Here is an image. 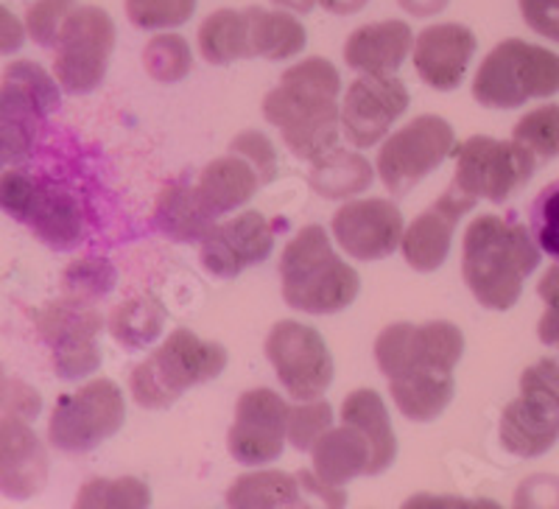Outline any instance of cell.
I'll list each match as a JSON object with an SVG mask.
<instances>
[{"mask_svg":"<svg viewBox=\"0 0 559 509\" xmlns=\"http://www.w3.org/2000/svg\"><path fill=\"white\" fill-rule=\"evenodd\" d=\"M218 218L204 208L197 182L174 179L159 191L154 204V227L177 244H202Z\"/></svg>","mask_w":559,"mask_h":509,"instance_id":"obj_26","label":"cell"},{"mask_svg":"<svg viewBox=\"0 0 559 509\" xmlns=\"http://www.w3.org/2000/svg\"><path fill=\"white\" fill-rule=\"evenodd\" d=\"M333 426V409L324 401H299L288 412V442L297 451H311L317 439Z\"/></svg>","mask_w":559,"mask_h":509,"instance_id":"obj_41","label":"cell"},{"mask_svg":"<svg viewBox=\"0 0 559 509\" xmlns=\"http://www.w3.org/2000/svg\"><path fill=\"white\" fill-rule=\"evenodd\" d=\"M115 286V267L107 258H79L62 274V297L79 303H96Z\"/></svg>","mask_w":559,"mask_h":509,"instance_id":"obj_36","label":"cell"},{"mask_svg":"<svg viewBox=\"0 0 559 509\" xmlns=\"http://www.w3.org/2000/svg\"><path fill=\"white\" fill-rule=\"evenodd\" d=\"M473 211L471 202H464L456 191L448 188L426 213H419L406 229H403L401 252L414 272H437L448 261L453 244V229L459 218Z\"/></svg>","mask_w":559,"mask_h":509,"instance_id":"obj_20","label":"cell"},{"mask_svg":"<svg viewBox=\"0 0 559 509\" xmlns=\"http://www.w3.org/2000/svg\"><path fill=\"white\" fill-rule=\"evenodd\" d=\"M112 51V17L98 7H76L53 48V76L70 96H87L107 76Z\"/></svg>","mask_w":559,"mask_h":509,"instance_id":"obj_11","label":"cell"},{"mask_svg":"<svg viewBox=\"0 0 559 509\" xmlns=\"http://www.w3.org/2000/svg\"><path fill=\"white\" fill-rule=\"evenodd\" d=\"M534 168L537 157L518 141H496L476 134L456 149L451 191H456L473 208L478 199L501 204L532 179Z\"/></svg>","mask_w":559,"mask_h":509,"instance_id":"obj_9","label":"cell"},{"mask_svg":"<svg viewBox=\"0 0 559 509\" xmlns=\"http://www.w3.org/2000/svg\"><path fill=\"white\" fill-rule=\"evenodd\" d=\"M554 93H559V57L523 39L498 43L473 79V98L489 109H515Z\"/></svg>","mask_w":559,"mask_h":509,"instance_id":"obj_5","label":"cell"},{"mask_svg":"<svg viewBox=\"0 0 559 509\" xmlns=\"http://www.w3.org/2000/svg\"><path fill=\"white\" fill-rule=\"evenodd\" d=\"M127 421L121 387L109 378H96L59 398L48 417V442L59 453L82 457L112 439Z\"/></svg>","mask_w":559,"mask_h":509,"instance_id":"obj_7","label":"cell"},{"mask_svg":"<svg viewBox=\"0 0 559 509\" xmlns=\"http://www.w3.org/2000/svg\"><path fill=\"white\" fill-rule=\"evenodd\" d=\"M109 333L127 351H143L163 336L166 328V308L152 297L127 299L123 306L109 313Z\"/></svg>","mask_w":559,"mask_h":509,"instance_id":"obj_32","label":"cell"},{"mask_svg":"<svg viewBox=\"0 0 559 509\" xmlns=\"http://www.w3.org/2000/svg\"><path fill=\"white\" fill-rule=\"evenodd\" d=\"M456 152L453 127L439 115H419L394 134H386L378 152V177L392 197H406L428 174Z\"/></svg>","mask_w":559,"mask_h":509,"instance_id":"obj_10","label":"cell"},{"mask_svg":"<svg viewBox=\"0 0 559 509\" xmlns=\"http://www.w3.org/2000/svg\"><path fill=\"white\" fill-rule=\"evenodd\" d=\"M414 48V34L403 20H383L356 28L344 43L347 68L369 76L394 73Z\"/></svg>","mask_w":559,"mask_h":509,"instance_id":"obj_23","label":"cell"},{"mask_svg":"<svg viewBox=\"0 0 559 509\" xmlns=\"http://www.w3.org/2000/svg\"><path fill=\"white\" fill-rule=\"evenodd\" d=\"M76 507L82 509H98V507H115V509H140L152 504V490L146 482H140L134 476H118V478H93L79 490Z\"/></svg>","mask_w":559,"mask_h":509,"instance_id":"obj_34","label":"cell"},{"mask_svg":"<svg viewBox=\"0 0 559 509\" xmlns=\"http://www.w3.org/2000/svg\"><path fill=\"white\" fill-rule=\"evenodd\" d=\"M26 23H20L17 14L0 3V57L17 54L23 43H26Z\"/></svg>","mask_w":559,"mask_h":509,"instance_id":"obj_46","label":"cell"},{"mask_svg":"<svg viewBox=\"0 0 559 509\" xmlns=\"http://www.w3.org/2000/svg\"><path fill=\"white\" fill-rule=\"evenodd\" d=\"M306 487L302 478L283 471H258L238 478L227 490V507L238 509H280L306 507Z\"/></svg>","mask_w":559,"mask_h":509,"instance_id":"obj_28","label":"cell"},{"mask_svg":"<svg viewBox=\"0 0 559 509\" xmlns=\"http://www.w3.org/2000/svg\"><path fill=\"white\" fill-rule=\"evenodd\" d=\"M408 109V90L392 73L361 79L347 87L342 102V134L349 146L372 149L386 141L392 123Z\"/></svg>","mask_w":559,"mask_h":509,"instance_id":"obj_15","label":"cell"},{"mask_svg":"<svg viewBox=\"0 0 559 509\" xmlns=\"http://www.w3.org/2000/svg\"><path fill=\"white\" fill-rule=\"evenodd\" d=\"M199 51L210 64H229L252 57L247 12L218 9L210 14L199 28Z\"/></svg>","mask_w":559,"mask_h":509,"instance_id":"obj_31","label":"cell"},{"mask_svg":"<svg viewBox=\"0 0 559 509\" xmlns=\"http://www.w3.org/2000/svg\"><path fill=\"white\" fill-rule=\"evenodd\" d=\"M342 76L333 62L311 57L288 68L263 102V118L280 129L299 159H317L338 146L342 134Z\"/></svg>","mask_w":559,"mask_h":509,"instance_id":"obj_1","label":"cell"},{"mask_svg":"<svg viewBox=\"0 0 559 509\" xmlns=\"http://www.w3.org/2000/svg\"><path fill=\"white\" fill-rule=\"evenodd\" d=\"M274 252V229L258 211H243L229 222L216 224L202 241V267L216 277H238L243 269L258 267Z\"/></svg>","mask_w":559,"mask_h":509,"instance_id":"obj_17","label":"cell"},{"mask_svg":"<svg viewBox=\"0 0 559 509\" xmlns=\"http://www.w3.org/2000/svg\"><path fill=\"white\" fill-rule=\"evenodd\" d=\"M197 12V0H127V17L143 32L179 28Z\"/></svg>","mask_w":559,"mask_h":509,"instance_id":"obj_38","label":"cell"},{"mask_svg":"<svg viewBox=\"0 0 559 509\" xmlns=\"http://www.w3.org/2000/svg\"><path fill=\"white\" fill-rule=\"evenodd\" d=\"M266 358L294 401H317L333 383L331 347L311 325L294 319L277 322L266 336Z\"/></svg>","mask_w":559,"mask_h":509,"instance_id":"obj_13","label":"cell"},{"mask_svg":"<svg viewBox=\"0 0 559 509\" xmlns=\"http://www.w3.org/2000/svg\"><path fill=\"white\" fill-rule=\"evenodd\" d=\"M559 439V358H540L521 376V392L501 414V446L534 459Z\"/></svg>","mask_w":559,"mask_h":509,"instance_id":"obj_8","label":"cell"},{"mask_svg":"<svg viewBox=\"0 0 559 509\" xmlns=\"http://www.w3.org/2000/svg\"><path fill=\"white\" fill-rule=\"evenodd\" d=\"M227 347L177 328L157 351L132 369L129 389L138 406L163 412L193 387L213 381L227 367Z\"/></svg>","mask_w":559,"mask_h":509,"instance_id":"obj_4","label":"cell"},{"mask_svg":"<svg viewBox=\"0 0 559 509\" xmlns=\"http://www.w3.org/2000/svg\"><path fill=\"white\" fill-rule=\"evenodd\" d=\"M12 387H14V378H9L3 364H0V414H7L9 398H12Z\"/></svg>","mask_w":559,"mask_h":509,"instance_id":"obj_50","label":"cell"},{"mask_svg":"<svg viewBox=\"0 0 559 509\" xmlns=\"http://www.w3.org/2000/svg\"><path fill=\"white\" fill-rule=\"evenodd\" d=\"M283 297L294 311L338 313L358 297V272L342 261L331 247V238L319 224L302 227L283 249L280 258Z\"/></svg>","mask_w":559,"mask_h":509,"instance_id":"obj_3","label":"cell"},{"mask_svg":"<svg viewBox=\"0 0 559 509\" xmlns=\"http://www.w3.org/2000/svg\"><path fill=\"white\" fill-rule=\"evenodd\" d=\"M342 423L356 426L372 448V467L369 476H378L386 467H392L397 457V439H394L392 421H389L386 403L376 389H356L349 392L342 403Z\"/></svg>","mask_w":559,"mask_h":509,"instance_id":"obj_27","label":"cell"},{"mask_svg":"<svg viewBox=\"0 0 559 509\" xmlns=\"http://www.w3.org/2000/svg\"><path fill=\"white\" fill-rule=\"evenodd\" d=\"M476 54V34L459 23L428 26L414 39V68L433 90H456Z\"/></svg>","mask_w":559,"mask_h":509,"instance_id":"obj_22","label":"cell"},{"mask_svg":"<svg viewBox=\"0 0 559 509\" xmlns=\"http://www.w3.org/2000/svg\"><path fill=\"white\" fill-rule=\"evenodd\" d=\"M319 3L333 14H356L367 7L369 0H319Z\"/></svg>","mask_w":559,"mask_h":509,"instance_id":"obj_48","label":"cell"},{"mask_svg":"<svg viewBox=\"0 0 559 509\" xmlns=\"http://www.w3.org/2000/svg\"><path fill=\"white\" fill-rule=\"evenodd\" d=\"M308 182L324 199H349L372 185V166L361 154L336 146L333 152L313 159Z\"/></svg>","mask_w":559,"mask_h":509,"instance_id":"obj_30","label":"cell"},{"mask_svg":"<svg viewBox=\"0 0 559 509\" xmlns=\"http://www.w3.org/2000/svg\"><path fill=\"white\" fill-rule=\"evenodd\" d=\"M288 412L292 406L272 389L243 392L236 403V421L227 434L233 459L247 467L274 462L288 439Z\"/></svg>","mask_w":559,"mask_h":509,"instance_id":"obj_14","label":"cell"},{"mask_svg":"<svg viewBox=\"0 0 559 509\" xmlns=\"http://www.w3.org/2000/svg\"><path fill=\"white\" fill-rule=\"evenodd\" d=\"M20 224H26L53 252H70L87 236L82 202L76 193H70L57 182H39V179L34 182L32 199L20 216Z\"/></svg>","mask_w":559,"mask_h":509,"instance_id":"obj_21","label":"cell"},{"mask_svg":"<svg viewBox=\"0 0 559 509\" xmlns=\"http://www.w3.org/2000/svg\"><path fill=\"white\" fill-rule=\"evenodd\" d=\"M389 392L403 417L414 423H431L451 406L456 381L453 378H408V381H389Z\"/></svg>","mask_w":559,"mask_h":509,"instance_id":"obj_33","label":"cell"},{"mask_svg":"<svg viewBox=\"0 0 559 509\" xmlns=\"http://www.w3.org/2000/svg\"><path fill=\"white\" fill-rule=\"evenodd\" d=\"M274 7L280 9H288V12H297V14H308L313 7H317L319 0H272Z\"/></svg>","mask_w":559,"mask_h":509,"instance_id":"obj_49","label":"cell"},{"mask_svg":"<svg viewBox=\"0 0 559 509\" xmlns=\"http://www.w3.org/2000/svg\"><path fill=\"white\" fill-rule=\"evenodd\" d=\"M258 188H263V182L252 163L233 152L227 157L207 163L197 177L199 197H202L204 208L216 218L227 216V213L252 202Z\"/></svg>","mask_w":559,"mask_h":509,"instance_id":"obj_24","label":"cell"},{"mask_svg":"<svg viewBox=\"0 0 559 509\" xmlns=\"http://www.w3.org/2000/svg\"><path fill=\"white\" fill-rule=\"evenodd\" d=\"M311 457L313 473L333 490H342L344 484L358 476H369L372 467L369 439L347 423L342 428H328L311 448Z\"/></svg>","mask_w":559,"mask_h":509,"instance_id":"obj_25","label":"cell"},{"mask_svg":"<svg viewBox=\"0 0 559 509\" xmlns=\"http://www.w3.org/2000/svg\"><path fill=\"white\" fill-rule=\"evenodd\" d=\"M397 3L414 17H431L448 7V0H397Z\"/></svg>","mask_w":559,"mask_h":509,"instance_id":"obj_47","label":"cell"},{"mask_svg":"<svg viewBox=\"0 0 559 509\" xmlns=\"http://www.w3.org/2000/svg\"><path fill=\"white\" fill-rule=\"evenodd\" d=\"M34 141H37V132L32 129L0 123V174L26 163L34 152Z\"/></svg>","mask_w":559,"mask_h":509,"instance_id":"obj_44","label":"cell"},{"mask_svg":"<svg viewBox=\"0 0 559 509\" xmlns=\"http://www.w3.org/2000/svg\"><path fill=\"white\" fill-rule=\"evenodd\" d=\"M464 356V333L453 322H394L376 339L378 369L389 381L408 378H453Z\"/></svg>","mask_w":559,"mask_h":509,"instance_id":"obj_6","label":"cell"},{"mask_svg":"<svg viewBox=\"0 0 559 509\" xmlns=\"http://www.w3.org/2000/svg\"><path fill=\"white\" fill-rule=\"evenodd\" d=\"M537 294L546 303V311L540 317V325H537V336L548 347H557L559 351V263H554L546 274L537 283Z\"/></svg>","mask_w":559,"mask_h":509,"instance_id":"obj_43","label":"cell"},{"mask_svg":"<svg viewBox=\"0 0 559 509\" xmlns=\"http://www.w3.org/2000/svg\"><path fill=\"white\" fill-rule=\"evenodd\" d=\"M48 451L32 423L0 414V493L12 501H28L48 482Z\"/></svg>","mask_w":559,"mask_h":509,"instance_id":"obj_18","label":"cell"},{"mask_svg":"<svg viewBox=\"0 0 559 509\" xmlns=\"http://www.w3.org/2000/svg\"><path fill=\"white\" fill-rule=\"evenodd\" d=\"M249 23V45H252V57L280 59L297 57L308 43V34L294 14L288 12H269V9H243Z\"/></svg>","mask_w":559,"mask_h":509,"instance_id":"obj_29","label":"cell"},{"mask_svg":"<svg viewBox=\"0 0 559 509\" xmlns=\"http://www.w3.org/2000/svg\"><path fill=\"white\" fill-rule=\"evenodd\" d=\"M76 7V0H34L26 9L28 37L43 48H57L59 34Z\"/></svg>","mask_w":559,"mask_h":509,"instance_id":"obj_39","label":"cell"},{"mask_svg":"<svg viewBox=\"0 0 559 509\" xmlns=\"http://www.w3.org/2000/svg\"><path fill=\"white\" fill-rule=\"evenodd\" d=\"M143 68L157 82H179L191 73L193 57L188 39L179 34H157L152 43L143 48Z\"/></svg>","mask_w":559,"mask_h":509,"instance_id":"obj_35","label":"cell"},{"mask_svg":"<svg viewBox=\"0 0 559 509\" xmlns=\"http://www.w3.org/2000/svg\"><path fill=\"white\" fill-rule=\"evenodd\" d=\"M333 238L356 261H381L403 241V216L389 199H356L333 216Z\"/></svg>","mask_w":559,"mask_h":509,"instance_id":"obj_16","label":"cell"},{"mask_svg":"<svg viewBox=\"0 0 559 509\" xmlns=\"http://www.w3.org/2000/svg\"><path fill=\"white\" fill-rule=\"evenodd\" d=\"M540 258L543 249L532 233L512 218L487 213L464 229V283L489 311H509L515 306L526 277L540 267Z\"/></svg>","mask_w":559,"mask_h":509,"instance_id":"obj_2","label":"cell"},{"mask_svg":"<svg viewBox=\"0 0 559 509\" xmlns=\"http://www.w3.org/2000/svg\"><path fill=\"white\" fill-rule=\"evenodd\" d=\"M59 87L62 84L57 76L45 73L43 64L28 59L7 64L0 79V123L39 132L45 118L62 104Z\"/></svg>","mask_w":559,"mask_h":509,"instance_id":"obj_19","label":"cell"},{"mask_svg":"<svg viewBox=\"0 0 559 509\" xmlns=\"http://www.w3.org/2000/svg\"><path fill=\"white\" fill-rule=\"evenodd\" d=\"M518 3L532 32L559 43V0H518Z\"/></svg>","mask_w":559,"mask_h":509,"instance_id":"obj_45","label":"cell"},{"mask_svg":"<svg viewBox=\"0 0 559 509\" xmlns=\"http://www.w3.org/2000/svg\"><path fill=\"white\" fill-rule=\"evenodd\" d=\"M104 331V319L90 303L62 297L48 303L37 313V333L51 351V367L62 381L96 372L102 364L98 333Z\"/></svg>","mask_w":559,"mask_h":509,"instance_id":"obj_12","label":"cell"},{"mask_svg":"<svg viewBox=\"0 0 559 509\" xmlns=\"http://www.w3.org/2000/svg\"><path fill=\"white\" fill-rule=\"evenodd\" d=\"M512 141L526 146L537 159L559 157V104L532 109L512 129Z\"/></svg>","mask_w":559,"mask_h":509,"instance_id":"obj_37","label":"cell"},{"mask_svg":"<svg viewBox=\"0 0 559 509\" xmlns=\"http://www.w3.org/2000/svg\"><path fill=\"white\" fill-rule=\"evenodd\" d=\"M229 152L241 154L243 159H249L263 185H269L277 177V149H274V143L269 141L263 132H254V129L241 132L238 138H233Z\"/></svg>","mask_w":559,"mask_h":509,"instance_id":"obj_42","label":"cell"},{"mask_svg":"<svg viewBox=\"0 0 559 509\" xmlns=\"http://www.w3.org/2000/svg\"><path fill=\"white\" fill-rule=\"evenodd\" d=\"M528 229L543 252L559 261V179L546 185L528 211Z\"/></svg>","mask_w":559,"mask_h":509,"instance_id":"obj_40","label":"cell"}]
</instances>
